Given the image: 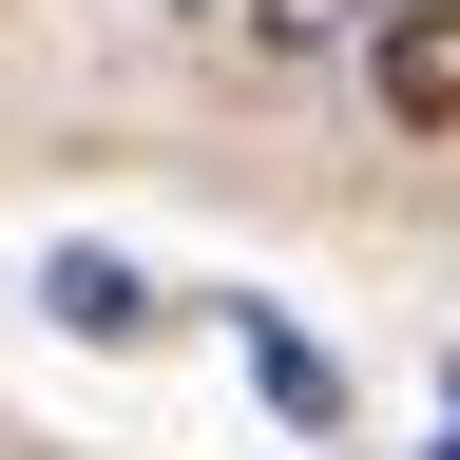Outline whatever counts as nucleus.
I'll list each match as a JSON object with an SVG mask.
<instances>
[{
	"label": "nucleus",
	"mask_w": 460,
	"mask_h": 460,
	"mask_svg": "<svg viewBox=\"0 0 460 460\" xmlns=\"http://www.w3.org/2000/svg\"><path fill=\"white\" fill-rule=\"evenodd\" d=\"M365 96L402 135H460V0H384L365 20Z\"/></svg>",
	"instance_id": "f257e3e1"
},
{
	"label": "nucleus",
	"mask_w": 460,
	"mask_h": 460,
	"mask_svg": "<svg viewBox=\"0 0 460 460\" xmlns=\"http://www.w3.org/2000/svg\"><path fill=\"white\" fill-rule=\"evenodd\" d=\"M365 20H384V0H250V39H269V58H307V39H365Z\"/></svg>",
	"instance_id": "f03ea898"
},
{
	"label": "nucleus",
	"mask_w": 460,
	"mask_h": 460,
	"mask_svg": "<svg viewBox=\"0 0 460 460\" xmlns=\"http://www.w3.org/2000/svg\"><path fill=\"white\" fill-rule=\"evenodd\" d=\"M441 460H460V441H441Z\"/></svg>",
	"instance_id": "7ed1b4c3"
}]
</instances>
